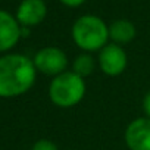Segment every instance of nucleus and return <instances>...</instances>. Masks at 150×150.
I'll return each instance as SVG.
<instances>
[{"label":"nucleus","instance_id":"obj_1","mask_svg":"<svg viewBox=\"0 0 150 150\" xmlns=\"http://www.w3.org/2000/svg\"><path fill=\"white\" fill-rule=\"evenodd\" d=\"M37 74L33 59L22 53L0 56V97L15 99L24 96L34 87Z\"/></svg>","mask_w":150,"mask_h":150},{"label":"nucleus","instance_id":"obj_2","mask_svg":"<svg viewBox=\"0 0 150 150\" xmlns=\"http://www.w3.org/2000/svg\"><path fill=\"white\" fill-rule=\"evenodd\" d=\"M71 37L81 52H100L109 40V25L97 15H83L75 19L71 28Z\"/></svg>","mask_w":150,"mask_h":150},{"label":"nucleus","instance_id":"obj_3","mask_svg":"<svg viewBox=\"0 0 150 150\" xmlns=\"http://www.w3.org/2000/svg\"><path fill=\"white\" fill-rule=\"evenodd\" d=\"M49 99L60 109H71L78 106L87 93L86 80L72 71H66L52 78L49 84Z\"/></svg>","mask_w":150,"mask_h":150},{"label":"nucleus","instance_id":"obj_4","mask_svg":"<svg viewBox=\"0 0 150 150\" xmlns=\"http://www.w3.org/2000/svg\"><path fill=\"white\" fill-rule=\"evenodd\" d=\"M33 62L38 74L47 75L52 78L69 71V59L66 53L56 46H46L37 50L33 57Z\"/></svg>","mask_w":150,"mask_h":150},{"label":"nucleus","instance_id":"obj_5","mask_svg":"<svg viewBox=\"0 0 150 150\" xmlns=\"http://www.w3.org/2000/svg\"><path fill=\"white\" fill-rule=\"evenodd\" d=\"M128 66V54L122 46L108 43L97 54V68L108 77H119Z\"/></svg>","mask_w":150,"mask_h":150},{"label":"nucleus","instance_id":"obj_6","mask_svg":"<svg viewBox=\"0 0 150 150\" xmlns=\"http://www.w3.org/2000/svg\"><path fill=\"white\" fill-rule=\"evenodd\" d=\"M124 141L128 150H150V119L146 116L132 119L124 131Z\"/></svg>","mask_w":150,"mask_h":150},{"label":"nucleus","instance_id":"obj_7","mask_svg":"<svg viewBox=\"0 0 150 150\" xmlns=\"http://www.w3.org/2000/svg\"><path fill=\"white\" fill-rule=\"evenodd\" d=\"M22 38V27L15 15L0 9V53L11 52Z\"/></svg>","mask_w":150,"mask_h":150},{"label":"nucleus","instance_id":"obj_8","mask_svg":"<svg viewBox=\"0 0 150 150\" xmlns=\"http://www.w3.org/2000/svg\"><path fill=\"white\" fill-rule=\"evenodd\" d=\"M47 16V5L44 0H22L19 3L15 18L24 28L40 25Z\"/></svg>","mask_w":150,"mask_h":150},{"label":"nucleus","instance_id":"obj_9","mask_svg":"<svg viewBox=\"0 0 150 150\" xmlns=\"http://www.w3.org/2000/svg\"><path fill=\"white\" fill-rule=\"evenodd\" d=\"M137 35L135 25L128 19H116L109 25V40L118 46L129 44Z\"/></svg>","mask_w":150,"mask_h":150},{"label":"nucleus","instance_id":"obj_10","mask_svg":"<svg viewBox=\"0 0 150 150\" xmlns=\"http://www.w3.org/2000/svg\"><path fill=\"white\" fill-rule=\"evenodd\" d=\"M96 66H97V59L93 56V53L81 52L80 54L74 57V60L71 63V71L86 80L96 71Z\"/></svg>","mask_w":150,"mask_h":150},{"label":"nucleus","instance_id":"obj_11","mask_svg":"<svg viewBox=\"0 0 150 150\" xmlns=\"http://www.w3.org/2000/svg\"><path fill=\"white\" fill-rule=\"evenodd\" d=\"M31 150H59V147L54 141H52L49 138H40L33 144Z\"/></svg>","mask_w":150,"mask_h":150},{"label":"nucleus","instance_id":"obj_12","mask_svg":"<svg viewBox=\"0 0 150 150\" xmlns=\"http://www.w3.org/2000/svg\"><path fill=\"white\" fill-rule=\"evenodd\" d=\"M141 108H143V113L146 118L150 119V91H147L143 97V102H141Z\"/></svg>","mask_w":150,"mask_h":150},{"label":"nucleus","instance_id":"obj_13","mask_svg":"<svg viewBox=\"0 0 150 150\" xmlns=\"http://www.w3.org/2000/svg\"><path fill=\"white\" fill-rule=\"evenodd\" d=\"M59 2L66 8H80L86 3V0H59Z\"/></svg>","mask_w":150,"mask_h":150},{"label":"nucleus","instance_id":"obj_14","mask_svg":"<svg viewBox=\"0 0 150 150\" xmlns=\"http://www.w3.org/2000/svg\"><path fill=\"white\" fill-rule=\"evenodd\" d=\"M69 150H75V149H69Z\"/></svg>","mask_w":150,"mask_h":150}]
</instances>
